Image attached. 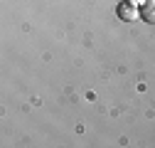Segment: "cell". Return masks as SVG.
<instances>
[{"mask_svg": "<svg viewBox=\"0 0 155 148\" xmlns=\"http://www.w3.org/2000/svg\"><path fill=\"white\" fill-rule=\"evenodd\" d=\"M138 15H140V12L135 10L133 5H128V3H121V5H118V17H121V20H126V22H133Z\"/></svg>", "mask_w": 155, "mask_h": 148, "instance_id": "1", "label": "cell"}, {"mask_svg": "<svg viewBox=\"0 0 155 148\" xmlns=\"http://www.w3.org/2000/svg\"><path fill=\"white\" fill-rule=\"evenodd\" d=\"M140 17L145 22H155V0H145L140 5Z\"/></svg>", "mask_w": 155, "mask_h": 148, "instance_id": "2", "label": "cell"}]
</instances>
